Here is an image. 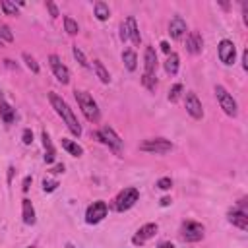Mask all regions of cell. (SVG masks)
<instances>
[{"mask_svg": "<svg viewBox=\"0 0 248 248\" xmlns=\"http://www.w3.org/2000/svg\"><path fill=\"white\" fill-rule=\"evenodd\" d=\"M64 29H66V33H68V35H78L79 25H78V21H76V19H72L70 16H64Z\"/></svg>", "mask_w": 248, "mask_h": 248, "instance_id": "obj_26", "label": "cell"}, {"mask_svg": "<svg viewBox=\"0 0 248 248\" xmlns=\"http://www.w3.org/2000/svg\"><path fill=\"white\" fill-rule=\"evenodd\" d=\"M21 140H23L25 145H31V143H33V132H31L29 128H25L23 134H21Z\"/></svg>", "mask_w": 248, "mask_h": 248, "instance_id": "obj_35", "label": "cell"}, {"mask_svg": "<svg viewBox=\"0 0 248 248\" xmlns=\"http://www.w3.org/2000/svg\"><path fill=\"white\" fill-rule=\"evenodd\" d=\"M27 248H33V246H27Z\"/></svg>", "mask_w": 248, "mask_h": 248, "instance_id": "obj_46", "label": "cell"}, {"mask_svg": "<svg viewBox=\"0 0 248 248\" xmlns=\"http://www.w3.org/2000/svg\"><path fill=\"white\" fill-rule=\"evenodd\" d=\"M48 101H50L52 108L56 110V114L64 120V124L68 126V130H70L74 136H81V126H79V122H78L76 114L72 112V108L68 107V103H66L60 95H56L54 91H50V93H48Z\"/></svg>", "mask_w": 248, "mask_h": 248, "instance_id": "obj_1", "label": "cell"}, {"mask_svg": "<svg viewBox=\"0 0 248 248\" xmlns=\"http://www.w3.org/2000/svg\"><path fill=\"white\" fill-rule=\"evenodd\" d=\"M0 6H2V10H4L6 16H17V6H16L14 2H10V0H2Z\"/></svg>", "mask_w": 248, "mask_h": 248, "instance_id": "obj_29", "label": "cell"}, {"mask_svg": "<svg viewBox=\"0 0 248 248\" xmlns=\"http://www.w3.org/2000/svg\"><path fill=\"white\" fill-rule=\"evenodd\" d=\"M21 217H23V223L25 225H35V207L31 203V200L23 198L21 200Z\"/></svg>", "mask_w": 248, "mask_h": 248, "instance_id": "obj_18", "label": "cell"}, {"mask_svg": "<svg viewBox=\"0 0 248 248\" xmlns=\"http://www.w3.org/2000/svg\"><path fill=\"white\" fill-rule=\"evenodd\" d=\"M62 147L70 153V155H74V157H79V155H83V149H81V145H78L76 141H72V140H66V138H62Z\"/></svg>", "mask_w": 248, "mask_h": 248, "instance_id": "obj_23", "label": "cell"}, {"mask_svg": "<svg viewBox=\"0 0 248 248\" xmlns=\"http://www.w3.org/2000/svg\"><path fill=\"white\" fill-rule=\"evenodd\" d=\"M97 138H99L105 145H108L112 151H116V153H120V151H122V147H124V143H122L120 136H118L110 126H103V128L97 132Z\"/></svg>", "mask_w": 248, "mask_h": 248, "instance_id": "obj_6", "label": "cell"}, {"mask_svg": "<svg viewBox=\"0 0 248 248\" xmlns=\"http://www.w3.org/2000/svg\"><path fill=\"white\" fill-rule=\"evenodd\" d=\"M157 188H159V190H170V188H172V180H170L169 176H163V178L157 180Z\"/></svg>", "mask_w": 248, "mask_h": 248, "instance_id": "obj_34", "label": "cell"}, {"mask_svg": "<svg viewBox=\"0 0 248 248\" xmlns=\"http://www.w3.org/2000/svg\"><path fill=\"white\" fill-rule=\"evenodd\" d=\"M0 116L6 124H12L16 120V108L10 103H6L4 99H0Z\"/></svg>", "mask_w": 248, "mask_h": 248, "instance_id": "obj_20", "label": "cell"}, {"mask_svg": "<svg viewBox=\"0 0 248 248\" xmlns=\"http://www.w3.org/2000/svg\"><path fill=\"white\" fill-rule=\"evenodd\" d=\"M242 68H244V70H248V50H244V52H242Z\"/></svg>", "mask_w": 248, "mask_h": 248, "instance_id": "obj_39", "label": "cell"}, {"mask_svg": "<svg viewBox=\"0 0 248 248\" xmlns=\"http://www.w3.org/2000/svg\"><path fill=\"white\" fill-rule=\"evenodd\" d=\"M217 52H219V60H221L223 64L231 66V64L234 62V56H236V48H234V43H232V41H229V39H223V41L219 43V48H217Z\"/></svg>", "mask_w": 248, "mask_h": 248, "instance_id": "obj_12", "label": "cell"}, {"mask_svg": "<svg viewBox=\"0 0 248 248\" xmlns=\"http://www.w3.org/2000/svg\"><path fill=\"white\" fill-rule=\"evenodd\" d=\"M107 211H108V207H107V203H105L103 200L93 202V203L87 207V211H85V223H87V225H97V223H101V221L107 217Z\"/></svg>", "mask_w": 248, "mask_h": 248, "instance_id": "obj_8", "label": "cell"}, {"mask_svg": "<svg viewBox=\"0 0 248 248\" xmlns=\"http://www.w3.org/2000/svg\"><path fill=\"white\" fill-rule=\"evenodd\" d=\"M41 140H43V147H45V157H43V159H45L46 165H52V163L56 161V149H54L52 140H50V136H48L46 130L41 132Z\"/></svg>", "mask_w": 248, "mask_h": 248, "instance_id": "obj_16", "label": "cell"}, {"mask_svg": "<svg viewBox=\"0 0 248 248\" xmlns=\"http://www.w3.org/2000/svg\"><path fill=\"white\" fill-rule=\"evenodd\" d=\"M93 70H95L97 78H99L103 83H108V81H110V76H108V72H107V68L103 66L101 60H93Z\"/></svg>", "mask_w": 248, "mask_h": 248, "instance_id": "obj_25", "label": "cell"}, {"mask_svg": "<svg viewBox=\"0 0 248 248\" xmlns=\"http://www.w3.org/2000/svg\"><path fill=\"white\" fill-rule=\"evenodd\" d=\"M215 97H217V101H219V107L223 108V112L227 114V116H236L238 114V105H236V101H234V97L223 87V85H215Z\"/></svg>", "mask_w": 248, "mask_h": 248, "instance_id": "obj_4", "label": "cell"}, {"mask_svg": "<svg viewBox=\"0 0 248 248\" xmlns=\"http://www.w3.org/2000/svg\"><path fill=\"white\" fill-rule=\"evenodd\" d=\"M12 174H14V167L8 169V180H12Z\"/></svg>", "mask_w": 248, "mask_h": 248, "instance_id": "obj_44", "label": "cell"}, {"mask_svg": "<svg viewBox=\"0 0 248 248\" xmlns=\"http://www.w3.org/2000/svg\"><path fill=\"white\" fill-rule=\"evenodd\" d=\"M203 48V39L198 31H190L188 37H186V50L190 54H200Z\"/></svg>", "mask_w": 248, "mask_h": 248, "instance_id": "obj_17", "label": "cell"}, {"mask_svg": "<svg viewBox=\"0 0 248 248\" xmlns=\"http://www.w3.org/2000/svg\"><path fill=\"white\" fill-rule=\"evenodd\" d=\"M178 64H180L178 54H176V52H170V54L167 56V60H165V72L170 74V76H174V74L178 72Z\"/></svg>", "mask_w": 248, "mask_h": 248, "instance_id": "obj_22", "label": "cell"}, {"mask_svg": "<svg viewBox=\"0 0 248 248\" xmlns=\"http://www.w3.org/2000/svg\"><path fill=\"white\" fill-rule=\"evenodd\" d=\"M227 219H229V223H232L240 231H248V211H242L238 207H232V209H229Z\"/></svg>", "mask_w": 248, "mask_h": 248, "instance_id": "obj_13", "label": "cell"}, {"mask_svg": "<svg viewBox=\"0 0 248 248\" xmlns=\"http://www.w3.org/2000/svg\"><path fill=\"white\" fill-rule=\"evenodd\" d=\"M186 31H188L186 21H184L180 16H174V17L170 19V23H169V35H170L174 41H180V39L186 37Z\"/></svg>", "mask_w": 248, "mask_h": 248, "instance_id": "obj_14", "label": "cell"}, {"mask_svg": "<svg viewBox=\"0 0 248 248\" xmlns=\"http://www.w3.org/2000/svg\"><path fill=\"white\" fill-rule=\"evenodd\" d=\"M0 39L6 41V43H12L14 41V33H12V29L6 23H0Z\"/></svg>", "mask_w": 248, "mask_h": 248, "instance_id": "obj_32", "label": "cell"}, {"mask_svg": "<svg viewBox=\"0 0 248 248\" xmlns=\"http://www.w3.org/2000/svg\"><path fill=\"white\" fill-rule=\"evenodd\" d=\"M170 203H172L170 198H161V205H163V207H167V205H170Z\"/></svg>", "mask_w": 248, "mask_h": 248, "instance_id": "obj_42", "label": "cell"}, {"mask_svg": "<svg viewBox=\"0 0 248 248\" xmlns=\"http://www.w3.org/2000/svg\"><path fill=\"white\" fill-rule=\"evenodd\" d=\"M0 45H2V39H0Z\"/></svg>", "mask_w": 248, "mask_h": 248, "instance_id": "obj_47", "label": "cell"}, {"mask_svg": "<svg viewBox=\"0 0 248 248\" xmlns=\"http://www.w3.org/2000/svg\"><path fill=\"white\" fill-rule=\"evenodd\" d=\"M66 248H76V246H74V244H70V242H68V244H66Z\"/></svg>", "mask_w": 248, "mask_h": 248, "instance_id": "obj_45", "label": "cell"}, {"mask_svg": "<svg viewBox=\"0 0 248 248\" xmlns=\"http://www.w3.org/2000/svg\"><path fill=\"white\" fill-rule=\"evenodd\" d=\"M157 231H159L157 223H145V225L140 227L138 232L132 236V242H134L136 246H141V244H145L149 238H153V236L157 234Z\"/></svg>", "mask_w": 248, "mask_h": 248, "instance_id": "obj_11", "label": "cell"}, {"mask_svg": "<svg viewBox=\"0 0 248 248\" xmlns=\"http://www.w3.org/2000/svg\"><path fill=\"white\" fill-rule=\"evenodd\" d=\"M29 186H31V176H25V180H23V186H21V190H23V192H27V190H29Z\"/></svg>", "mask_w": 248, "mask_h": 248, "instance_id": "obj_40", "label": "cell"}, {"mask_svg": "<svg viewBox=\"0 0 248 248\" xmlns=\"http://www.w3.org/2000/svg\"><path fill=\"white\" fill-rule=\"evenodd\" d=\"M138 200H140V190L134 186H128V188L120 190L118 196L114 198V209L116 211H128L130 207L136 205Z\"/></svg>", "mask_w": 248, "mask_h": 248, "instance_id": "obj_3", "label": "cell"}, {"mask_svg": "<svg viewBox=\"0 0 248 248\" xmlns=\"http://www.w3.org/2000/svg\"><path fill=\"white\" fill-rule=\"evenodd\" d=\"M95 17L99 21H107L110 17V10L105 2H95Z\"/></svg>", "mask_w": 248, "mask_h": 248, "instance_id": "obj_24", "label": "cell"}, {"mask_svg": "<svg viewBox=\"0 0 248 248\" xmlns=\"http://www.w3.org/2000/svg\"><path fill=\"white\" fill-rule=\"evenodd\" d=\"M72 54H74V58H76L83 68H89V62H87V58H85V54L81 52L79 46H72Z\"/></svg>", "mask_w": 248, "mask_h": 248, "instance_id": "obj_30", "label": "cell"}, {"mask_svg": "<svg viewBox=\"0 0 248 248\" xmlns=\"http://www.w3.org/2000/svg\"><path fill=\"white\" fill-rule=\"evenodd\" d=\"M140 149L145 151V153H157V155H163V153H169L172 149V143L165 138H153V140H145L143 143H140Z\"/></svg>", "mask_w": 248, "mask_h": 248, "instance_id": "obj_7", "label": "cell"}, {"mask_svg": "<svg viewBox=\"0 0 248 248\" xmlns=\"http://www.w3.org/2000/svg\"><path fill=\"white\" fill-rule=\"evenodd\" d=\"M122 62H124V66H126V70L128 72H134L136 68H138V56H136V52L134 50H124L122 52Z\"/></svg>", "mask_w": 248, "mask_h": 248, "instance_id": "obj_21", "label": "cell"}, {"mask_svg": "<svg viewBox=\"0 0 248 248\" xmlns=\"http://www.w3.org/2000/svg\"><path fill=\"white\" fill-rule=\"evenodd\" d=\"M58 188V180H52V178H43V190L45 192H54Z\"/></svg>", "mask_w": 248, "mask_h": 248, "instance_id": "obj_33", "label": "cell"}, {"mask_svg": "<svg viewBox=\"0 0 248 248\" xmlns=\"http://www.w3.org/2000/svg\"><path fill=\"white\" fill-rule=\"evenodd\" d=\"M159 248H174V244H172V242H163Z\"/></svg>", "mask_w": 248, "mask_h": 248, "instance_id": "obj_43", "label": "cell"}, {"mask_svg": "<svg viewBox=\"0 0 248 248\" xmlns=\"http://www.w3.org/2000/svg\"><path fill=\"white\" fill-rule=\"evenodd\" d=\"M46 10L50 12V16H52V17H58V16H60V14H58L56 4H54V2H50V0H46Z\"/></svg>", "mask_w": 248, "mask_h": 248, "instance_id": "obj_36", "label": "cell"}, {"mask_svg": "<svg viewBox=\"0 0 248 248\" xmlns=\"http://www.w3.org/2000/svg\"><path fill=\"white\" fill-rule=\"evenodd\" d=\"M120 39H122L124 43L128 41V31H126V23H124V21L120 23Z\"/></svg>", "mask_w": 248, "mask_h": 248, "instance_id": "obj_37", "label": "cell"}, {"mask_svg": "<svg viewBox=\"0 0 248 248\" xmlns=\"http://www.w3.org/2000/svg\"><path fill=\"white\" fill-rule=\"evenodd\" d=\"M126 31H128V39L134 43V45H140L141 37H140V29H138V23H136V17L134 16H128L126 17Z\"/></svg>", "mask_w": 248, "mask_h": 248, "instance_id": "obj_19", "label": "cell"}, {"mask_svg": "<svg viewBox=\"0 0 248 248\" xmlns=\"http://www.w3.org/2000/svg\"><path fill=\"white\" fill-rule=\"evenodd\" d=\"M184 107H186V112H188L192 118L200 120V118L203 116V107H202V101L198 99V95H196L194 91L184 93Z\"/></svg>", "mask_w": 248, "mask_h": 248, "instance_id": "obj_9", "label": "cell"}, {"mask_svg": "<svg viewBox=\"0 0 248 248\" xmlns=\"http://www.w3.org/2000/svg\"><path fill=\"white\" fill-rule=\"evenodd\" d=\"M180 95H182V85H180V83H174V85L170 87V91H169V101H170V103H176V101L180 99Z\"/></svg>", "mask_w": 248, "mask_h": 248, "instance_id": "obj_31", "label": "cell"}, {"mask_svg": "<svg viewBox=\"0 0 248 248\" xmlns=\"http://www.w3.org/2000/svg\"><path fill=\"white\" fill-rule=\"evenodd\" d=\"M161 50H163V52L169 56V54H170V45H169L167 41H163V43H161Z\"/></svg>", "mask_w": 248, "mask_h": 248, "instance_id": "obj_38", "label": "cell"}, {"mask_svg": "<svg viewBox=\"0 0 248 248\" xmlns=\"http://www.w3.org/2000/svg\"><path fill=\"white\" fill-rule=\"evenodd\" d=\"M21 58H23L25 66H27V68H29V70H31L33 74H39V72H41V68H39L37 60H35V58H33V56L29 54V52H23V54H21Z\"/></svg>", "mask_w": 248, "mask_h": 248, "instance_id": "obj_27", "label": "cell"}, {"mask_svg": "<svg viewBox=\"0 0 248 248\" xmlns=\"http://www.w3.org/2000/svg\"><path fill=\"white\" fill-rule=\"evenodd\" d=\"M203 232H205V229L198 221H184L180 227V238L184 242H198L203 238Z\"/></svg>", "mask_w": 248, "mask_h": 248, "instance_id": "obj_5", "label": "cell"}, {"mask_svg": "<svg viewBox=\"0 0 248 248\" xmlns=\"http://www.w3.org/2000/svg\"><path fill=\"white\" fill-rule=\"evenodd\" d=\"M155 70H157V52H155L153 46H145V52H143V74L155 76Z\"/></svg>", "mask_w": 248, "mask_h": 248, "instance_id": "obj_15", "label": "cell"}, {"mask_svg": "<svg viewBox=\"0 0 248 248\" xmlns=\"http://www.w3.org/2000/svg\"><path fill=\"white\" fill-rule=\"evenodd\" d=\"M52 172H58V174H60V172H64V165H62V163H58V165L52 169Z\"/></svg>", "mask_w": 248, "mask_h": 248, "instance_id": "obj_41", "label": "cell"}, {"mask_svg": "<svg viewBox=\"0 0 248 248\" xmlns=\"http://www.w3.org/2000/svg\"><path fill=\"white\" fill-rule=\"evenodd\" d=\"M74 95H76V101H78V105H79L83 116H85L89 122H97L99 116H101V112H99V107H97L95 99H93L87 91H78V89L74 91Z\"/></svg>", "mask_w": 248, "mask_h": 248, "instance_id": "obj_2", "label": "cell"}, {"mask_svg": "<svg viewBox=\"0 0 248 248\" xmlns=\"http://www.w3.org/2000/svg\"><path fill=\"white\" fill-rule=\"evenodd\" d=\"M48 64H50V68H52L54 78H56L62 85L70 83V70L60 62V58H58L56 54H50V56H48Z\"/></svg>", "mask_w": 248, "mask_h": 248, "instance_id": "obj_10", "label": "cell"}, {"mask_svg": "<svg viewBox=\"0 0 248 248\" xmlns=\"http://www.w3.org/2000/svg\"><path fill=\"white\" fill-rule=\"evenodd\" d=\"M141 83H143V87H147L149 91H155V87H157V76L141 74Z\"/></svg>", "mask_w": 248, "mask_h": 248, "instance_id": "obj_28", "label": "cell"}]
</instances>
